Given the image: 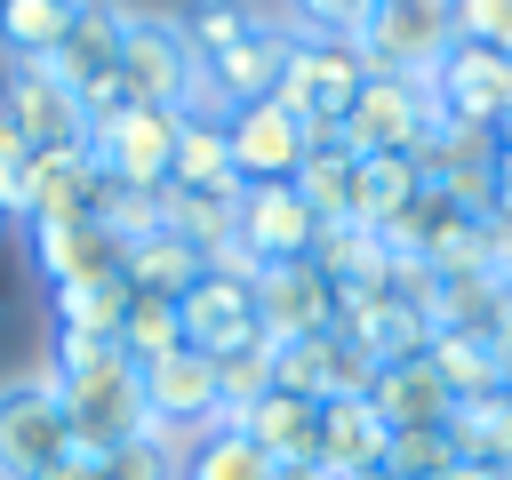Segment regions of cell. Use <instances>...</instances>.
I'll list each match as a JSON object with an SVG mask.
<instances>
[{"instance_id": "e0dca14e", "label": "cell", "mask_w": 512, "mask_h": 480, "mask_svg": "<svg viewBox=\"0 0 512 480\" xmlns=\"http://www.w3.org/2000/svg\"><path fill=\"white\" fill-rule=\"evenodd\" d=\"M240 432L280 464V472H304V464H320V400H304V392H264L248 416H240Z\"/></svg>"}, {"instance_id": "e575fe53", "label": "cell", "mask_w": 512, "mask_h": 480, "mask_svg": "<svg viewBox=\"0 0 512 480\" xmlns=\"http://www.w3.org/2000/svg\"><path fill=\"white\" fill-rule=\"evenodd\" d=\"M328 352H336V328H328V336L272 344V384H280V392H304V400H328Z\"/></svg>"}, {"instance_id": "74e56055", "label": "cell", "mask_w": 512, "mask_h": 480, "mask_svg": "<svg viewBox=\"0 0 512 480\" xmlns=\"http://www.w3.org/2000/svg\"><path fill=\"white\" fill-rule=\"evenodd\" d=\"M32 176H40V152L0 128V224H32Z\"/></svg>"}, {"instance_id": "9c48e42d", "label": "cell", "mask_w": 512, "mask_h": 480, "mask_svg": "<svg viewBox=\"0 0 512 480\" xmlns=\"http://www.w3.org/2000/svg\"><path fill=\"white\" fill-rule=\"evenodd\" d=\"M288 48H296V32L280 24V16H264L240 48H224L216 64H200V96L184 104V112H240V104H264L272 88H280V72H288Z\"/></svg>"}, {"instance_id": "b9f144b4", "label": "cell", "mask_w": 512, "mask_h": 480, "mask_svg": "<svg viewBox=\"0 0 512 480\" xmlns=\"http://www.w3.org/2000/svg\"><path fill=\"white\" fill-rule=\"evenodd\" d=\"M40 480H96V456H80V448H72V456H64V464H48Z\"/></svg>"}, {"instance_id": "7402d4cb", "label": "cell", "mask_w": 512, "mask_h": 480, "mask_svg": "<svg viewBox=\"0 0 512 480\" xmlns=\"http://www.w3.org/2000/svg\"><path fill=\"white\" fill-rule=\"evenodd\" d=\"M416 192H424V176H416V160H408V152H368V160L352 168V224L384 232Z\"/></svg>"}, {"instance_id": "7bdbcfd3", "label": "cell", "mask_w": 512, "mask_h": 480, "mask_svg": "<svg viewBox=\"0 0 512 480\" xmlns=\"http://www.w3.org/2000/svg\"><path fill=\"white\" fill-rule=\"evenodd\" d=\"M440 480H496V464H472V456H456V464H448Z\"/></svg>"}, {"instance_id": "484cf974", "label": "cell", "mask_w": 512, "mask_h": 480, "mask_svg": "<svg viewBox=\"0 0 512 480\" xmlns=\"http://www.w3.org/2000/svg\"><path fill=\"white\" fill-rule=\"evenodd\" d=\"M80 0H0V56L24 64V56H56L64 32H72Z\"/></svg>"}, {"instance_id": "836d02e7", "label": "cell", "mask_w": 512, "mask_h": 480, "mask_svg": "<svg viewBox=\"0 0 512 480\" xmlns=\"http://www.w3.org/2000/svg\"><path fill=\"white\" fill-rule=\"evenodd\" d=\"M264 392H272V344H248V352L216 360V424H240Z\"/></svg>"}, {"instance_id": "f35d334b", "label": "cell", "mask_w": 512, "mask_h": 480, "mask_svg": "<svg viewBox=\"0 0 512 480\" xmlns=\"http://www.w3.org/2000/svg\"><path fill=\"white\" fill-rule=\"evenodd\" d=\"M432 184H440L464 216H488V208H496V152H480V160H448Z\"/></svg>"}, {"instance_id": "603a6c76", "label": "cell", "mask_w": 512, "mask_h": 480, "mask_svg": "<svg viewBox=\"0 0 512 480\" xmlns=\"http://www.w3.org/2000/svg\"><path fill=\"white\" fill-rule=\"evenodd\" d=\"M424 360H432V376L448 384V400H480V392L504 384V360H496V344H488L480 328H440V336L424 344Z\"/></svg>"}, {"instance_id": "6da1fadb", "label": "cell", "mask_w": 512, "mask_h": 480, "mask_svg": "<svg viewBox=\"0 0 512 480\" xmlns=\"http://www.w3.org/2000/svg\"><path fill=\"white\" fill-rule=\"evenodd\" d=\"M48 376H56V392H64V416H72V448H80V456H104V448L152 432L144 384H136V360L120 352V336H64V328H56Z\"/></svg>"}, {"instance_id": "d590c367", "label": "cell", "mask_w": 512, "mask_h": 480, "mask_svg": "<svg viewBox=\"0 0 512 480\" xmlns=\"http://www.w3.org/2000/svg\"><path fill=\"white\" fill-rule=\"evenodd\" d=\"M368 16H376V0H288L280 24H288L296 40H360Z\"/></svg>"}, {"instance_id": "f1b7e54d", "label": "cell", "mask_w": 512, "mask_h": 480, "mask_svg": "<svg viewBox=\"0 0 512 480\" xmlns=\"http://www.w3.org/2000/svg\"><path fill=\"white\" fill-rule=\"evenodd\" d=\"M352 152L336 144V136H312V152H304V168H296V192H304V208L320 216V224H336V216H352Z\"/></svg>"}, {"instance_id": "f6af8a7d", "label": "cell", "mask_w": 512, "mask_h": 480, "mask_svg": "<svg viewBox=\"0 0 512 480\" xmlns=\"http://www.w3.org/2000/svg\"><path fill=\"white\" fill-rule=\"evenodd\" d=\"M280 480H328V472H320V464H304V472H280Z\"/></svg>"}, {"instance_id": "2e32d148", "label": "cell", "mask_w": 512, "mask_h": 480, "mask_svg": "<svg viewBox=\"0 0 512 480\" xmlns=\"http://www.w3.org/2000/svg\"><path fill=\"white\" fill-rule=\"evenodd\" d=\"M24 248H32V272H40L48 288L112 280V272H120V240H104L88 216H80V224H24Z\"/></svg>"}, {"instance_id": "cb8c5ba5", "label": "cell", "mask_w": 512, "mask_h": 480, "mask_svg": "<svg viewBox=\"0 0 512 480\" xmlns=\"http://www.w3.org/2000/svg\"><path fill=\"white\" fill-rule=\"evenodd\" d=\"M200 272H208V264H200V248H192V240H176V232H152V240H136V248L120 256L128 296H184Z\"/></svg>"}, {"instance_id": "ffe728a7", "label": "cell", "mask_w": 512, "mask_h": 480, "mask_svg": "<svg viewBox=\"0 0 512 480\" xmlns=\"http://www.w3.org/2000/svg\"><path fill=\"white\" fill-rule=\"evenodd\" d=\"M368 400H376V416L392 424V432H424V424H448V384L432 376V360L416 352V360H392V368H376V384H368Z\"/></svg>"}, {"instance_id": "ee69618b", "label": "cell", "mask_w": 512, "mask_h": 480, "mask_svg": "<svg viewBox=\"0 0 512 480\" xmlns=\"http://www.w3.org/2000/svg\"><path fill=\"white\" fill-rule=\"evenodd\" d=\"M328 480H336V472H328ZM344 480H392V472H384V464H376V472H344Z\"/></svg>"}, {"instance_id": "8fae6325", "label": "cell", "mask_w": 512, "mask_h": 480, "mask_svg": "<svg viewBox=\"0 0 512 480\" xmlns=\"http://www.w3.org/2000/svg\"><path fill=\"white\" fill-rule=\"evenodd\" d=\"M256 328H264V344L328 336V328H336V280H328L312 256L264 264V272H256Z\"/></svg>"}, {"instance_id": "ba28073f", "label": "cell", "mask_w": 512, "mask_h": 480, "mask_svg": "<svg viewBox=\"0 0 512 480\" xmlns=\"http://www.w3.org/2000/svg\"><path fill=\"white\" fill-rule=\"evenodd\" d=\"M176 128H184V112H168V104H128V112H112V120L88 128V160H96V176H112V184L160 192V184H168V160H176Z\"/></svg>"}, {"instance_id": "52a82bcc", "label": "cell", "mask_w": 512, "mask_h": 480, "mask_svg": "<svg viewBox=\"0 0 512 480\" xmlns=\"http://www.w3.org/2000/svg\"><path fill=\"white\" fill-rule=\"evenodd\" d=\"M360 80H368V64H360L352 40H296L272 96H280L296 120H312V136H336L344 112H352V96H360Z\"/></svg>"}, {"instance_id": "5bb4252c", "label": "cell", "mask_w": 512, "mask_h": 480, "mask_svg": "<svg viewBox=\"0 0 512 480\" xmlns=\"http://www.w3.org/2000/svg\"><path fill=\"white\" fill-rule=\"evenodd\" d=\"M176 312H184V344L208 352V360H232V352L264 344V328H256V288H248V280L200 272V280L176 296Z\"/></svg>"}, {"instance_id": "60d3db41", "label": "cell", "mask_w": 512, "mask_h": 480, "mask_svg": "<svg viewBox=\"0 0 512 480\" xmlns=\"http://www.w3.org/2000/svg\"><path fill=\"white\" fill-rule=\"evenodd\" d=\"M488 344H496V360H512V288H496V312H488V328H480Z\"/></svg>"}, {"instance_id": "7c38bea8", "label": "cell", "mask_w": 512, "mask_h": 480, "mask_svg": "<svg viewBox=\"0 0 512 480\" xmlns=\"http://www.w3.org/2000/svg\"><path fill=\"white\" fill-rule=\"evenodd\" d=\"M136 384H144V416L160 424V432H208L216 424V360L208 352H192V344H176V352H160V360H144L136 368Z\"/></svg>"}, {"instance_id": "d6986e66", "label": "cell", "mask_w": 512, "mask_h": 480, "mask_svg": "<svg viewBox=\"0 0 512 480\" xmlns=\"http://www.w3.org/2000/svg\"><path fill=\"white\" fill-rule=\"evenodd\" d=\"M168 184H176V192L240 200V168H232V144H224V120H216V112H184V128H176V160H168Z\"/></svg>"}, {"instance_id": "7a4b0ae2", "label": "cell", "mask_w": 512, "mask_h": 480, "mask_svg": "<svg viewBox=\"0 0 512 480\" xmlns=\"http://www.w3.org/2000/svg\"><path fill=\"white\" fill-rule=\"evenodd\" d=\"M0 128H16L32 152H88V112L56 56H24L0 72Z\"/></svg>"}, {"instance_id": "8d00e7d4", "label": "cell", "mask_w": 512, "mask_h": 480, "mask_svg": "<svg viewBox=\"0 0 512 480\" xmlns=\"http://www.w3.org/2000/svg\"><path fill=\"white\" fill-rule=\"evenodd\" d=\"M448 464H456V448H448V424L392 432V456H384V472H392V480H440Z\"/></svg>"}, {"instance_id": "4316f807", "label": "cell", "mask_w": 512, "mask_h": 480, "mask_svg": "<svg viewBox=\"0 0 512 480\" xmlns=\"http://www.w3.org/2000/svg\"><path fill=\"white\" fill-rule=\"evenodd\" d=\"M184 480H280V464L240 432V424H208L184 448Z\"/></svg>"}, {"instance_id": "ac0fdd59", "label": "cell", "mask_w": 512, "mask_h": 480, "mask_svg": "<svg viewBox=\"0 0 512 480\" xmlns=\"http://www.w3.org/2000/svg\"><path fill=\"white\" fill-rule=\"evenodd\" d=\"M392 456V424L376 416V400H320V472H376Z\"/></svg>"}, {"instance_id": "bcb514c9", "label": "cell", "mask_w": 512, "mask_h": 480, "mask_svg": "<svg viewBox=\"0 0 512 480\" xmlns=\"http://www.w3.org/2000/svg\"><path fill=\"white\" fill-rule=\"evenodd\" d=\"M504 64H512V40H504Z\"/></svg>"}, {"instance_id": "1f68e13d", "label": "cell", "mask_w": 512, "mask_h": 480, "mask_svg": "<svg viewBox=\"0 0 512 480\" xmlns=\"http://www.w3.org/2000/svg\"><path fill=\"white\" fill-rule=\"evenodd\" d=\"M96 480H184V448H176V432L152 424V432L104 448V456H96Z\"/></svg>"}, {"instance_id": "30bf717a", "label": "cell", "mask_w": 512, "mask_h": 480, "mask_svg": "<svg viewBox=\"0 0 512 480\" xmlns=\"http://www.w3.org/2000/svg\"><path fill=\"white\" fill-rule=\"evenodd\" d=\"M224 144H232L240 184H296V168L312 152V120H296L280 96H264V104L224 112Z\"/></svg>"}, {"instance_id": "8992f818", "label": "cell", "mask_w": 512, "mask_h": 480, "mask_svg": "<svg viewBox=\"0 0 512 480\" xmlns=\"http://www.w3.org/2000/svg\"><path fill=\"white\" fill-rule=\"evenodd\" d=\"M368 72H392V80H432L440 56L456 48V16L448 0H376L368 32L352 40Z\"/></svg>"}, {"instance_id": "5b68a950", "label": "cell", "mask_w": 512, "mask_h": 480, "mask_svg": "<svg viewBox=\"0 0 512 480\" xmlns=\"http://www.w3.org/2000/svg\"><path fill=\"white\" fill-rule=\"evenodd\" d=\"M64 456H72V416H64L56 376L40 368V376L0 384V480H40Z\"/></svg>"}, {"instance_id": "f546056e", "label": "cell", "mask_w": 512, "mask_h": 480, "mask_svg": "<svg viewBox=\"0 0 512 480\" xmlns=\"http://www.w3.org/2000/svg\"><path fill=\"white\" fill-rule=\"evenodd\" d=\"M88 224H96L104 240H120V256H128L136 240H152V232H160V192H136V184H112V176H96Z\"/></svg>"}, {"instance_id": "3957f363", "label": "cell", "mask_w": 512, "mask_h": 480, "mask_svg": "<svg viewBox=\"0 0 512 480\" xmlns=\"http://www.w3.org/2000/svg\"><path fill=\"white\" fill-rule=\"evenodd\" d=\"M120 80H128L136 104L184 112V104L200 96V56H192L184 24L160 16V8H128V16H120Z\"/></svg>"}, {"instance_id": "83f0119b", "label": "cell", "mask_w": 512, "mask_h": 480, "mask_svg": "<svg viewBox=\"0 0 512 480\" xmlns=\"http://www.w3.org/2000/svg\"><path fill=\"white\" fill-rule=\"evenodd\" d=\"M48 304H56V328L64 336H120V320H128V280L112 272V280H72V288H48Z\"/></svg>"}, {"instance_id": "277c9868", "label": "cell", "mask_w": 512, "mask_h": 480, "mask_svg": "<svg viewBox=\"0 0 512 480\" xmlns=\"http://www.w3.org/2000/svg\"><path fill=\"white\" fill-rule=\"evenodd\" d=\"M440 120H448V104H440L424 80L368 72L360 96H352V112H344V128H336V144H344L352 160H368V152H416Z\"/></svg>"}, {"instance_id": "ab89813d", "label": "cell", "mask_w": 512, "mask_h": 480, "mask_svg": "<svg viewBox=\"0 0 512 480\" xmlns=\"http://www.w3.org/2000/svg\"><path fill=\"white\" fill-rule=\"evenodd\" d=\"M448 16H456V40H480V48L512 40V0H448Z\"/></svg>"}, {"instance_id": "4fadbf2b", "label": "cell", "mask_w": 512, "mask_h": 480, "mask_svg": "<svg viewBox=\"0 0 512 480\" xmlns=\"http://www.w3.org/2000/svg\"><path fill=\"white\" fill-rule=\"evenodd\" d=\"M232 240H240L256 264H296V256H312L320 216L304 208V192H296V184H240Z\"/></svg>"}, {"instance_id": "4dcf8cb0", "label": "cell", "mask_w": 512, "mask_h": 480, "mask_svg": "<svg viewBox=\"0 0 512 480\" xmlns=\"http://www.w3.org/2000/svg\"><path fill=\"white\" fill-rule=\"evenodd\" d=\"M176 24H184V40H192V56L216 64L224 48H240V40L264 24V0H192Z\"/></svg>"}, {"instance_id": "9a60e30c", "label": "cell", "mask_w": 512, "mask_h": 480, "mask_svg": "<svg viewBox=\"0 0 512 480\" xmlns=\"http://www.w3.org/2000/svg\"><path fill=\"white\" fill-rule=\"evenodd\" d=\"M424 88H432V96L448 104V120H480V128L512 120V64H504V48L456 40V48L440 56V72H432Z\"/></svg>"}, {"instance_id": "44dd1931", "label": "cell", "mask_w": 512, "mask_h": 480, "mask_svg": "<svg viewBox=\"0 0 512 480\" xmlns=\"http://www.w3.org/2000/svg\"><path fill=\"white\" fill-rule=\"evenodd\" d=\"M120 0H80V16H72V32H64V48H56V72L72 80V88H88V80H104V72H120Z\"/></svg>"}, {"instance_id": "d6a6232c", "label": "cell", "mask_w": 512, "mask_h": 480, "mask_svg": "<svg viewBox=\"0 0 512 480\" xmlns=\"http://www.w3.org/2000/svg\"><path fill=\"white\" fill-rule=\"evenodd\" d=\"M176 344H184V312H176V296H128L120 352L144 368V360H160V352H176Z\"/></svg>"}, {"instance_id": "d4e9b609", "label": "cell", "mask_w": 512, "mask_h": 480, "mask_svg": "<svg viewBox=\"0 0 512 480\" xmlns=\"http://www.w3.org/2000/svg\"><path fill=\"white\" fill-rule=\"evenodd\" d=\"M96 200V160L88 152H40L32 176V224H80Z\"/></svg>"}]
</instances>
